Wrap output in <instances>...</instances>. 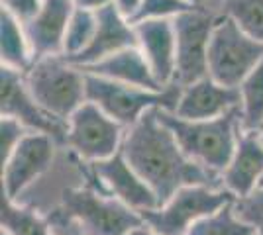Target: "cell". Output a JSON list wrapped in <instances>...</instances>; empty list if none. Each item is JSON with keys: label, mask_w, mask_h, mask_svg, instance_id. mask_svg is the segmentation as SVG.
<instances>
[{"label": "cell", "mask_w": 263, "mask_h": 235, "mask_svg": "<svg viewBox=\"0 0 263 235\" xmlns=\"http://www.w3.org/2000/svg\"><path fill=\"white\" fill-rule=\"evenodd\" d=\"M33 51L28 34L10 14L0 12V67L12 69L18 73H28L33 65Z\"/></svg>", "instance_id": "d6986e66"}, {"label": "cell", "mask_w": 263, "mask_h": 235, "mask_svg": "<svg viewBox=\"0 0 263 235\" xmlns=\"http://www.w3.org/2000/svg\"><path fill=\"white\" fill-rule=\"evenodd\" d=\"M200 2H202V4H212V6H218L220 4V0H200ZM220 10V8H218Z\"/></svg>", "instance_id": "d6a6232c"}, {"label": "cell", "mask_w": 263, "mask_h": 235, "mask_svg": "<svg viewBox=\"0 0 263 235\" xmlns=\"http://www.w3.org/2000/svg\"><path fill=\"white\" fill-rule=\"evenodd\" d=\"M193 2H195V4H202V2H200V0H193Z\"/></svg>", "instance_id": "836d02e7"}, {"label": "cell", "mask_w": 263, "mask_h": 235, "mask_svg": "<svg viewBox=\"0 0 263 235\" xmlns=\"http://www.w3.org/2000/svg\"><path fill=\"white\" fill-rule=\"evenodd\" d=\"M122 153L130 167L154 190L159 206L185 186H222L218 175L197 165L183 153L173 132L161 122L159 110L147 112L140 122L126 130Z\"/></svg>", "instance_id": "6da1fadb"}, {"label": "cell", "mask_w": 263, "mask_h": 235, "mask_svg": "<svg viewBox=\"0 0 263 235\" xmlns=\"http://www.w3.org/2000/svg\"><path fill=\"white\" fill-rule=\"evenodd\" d=\"M85 165H87L85 177L88 180L87 186L114 196L116 200H120L138 213L154 210L159 206V200L154 190L130 167L122 149L110 159H104L99 163H85Z\"/></svg>", "instance_id": "8fae6325"}, {"label": "cell", "mask_w": 263, "mask_h": 235, "mask_svg": "<svg viewBox=\"0 0 263 235\" xmlns=\"http://www.w3.org/2000/svg\"><path fill=\"white\" fill-rule=\"evenodd\" d=\"M24 80L35 102L63 122H69L87 102L85 73L63 55L35 59L28 73H24Z\"/></svg>", "instance_id": "277c9868"}, {"label": "cell", "mask_w": 263, "mask_h": 235, "mask_svg": "<svg viewBox=\"0 0 263 235\" xmlns=\"http://www.w3.org/2000/svg\"><path fill=\"white\" fill-rule=\"evenodd\" d=\"M112 6L120 12L124 18H128L132 22L136 18L138 10H140V6H142V0H112Z\"/></svg>", "instance_id": "f1b7e54d"}, {"label": "cell", "mask_w": 263, "mask_h": 235, "mask_svg": "<svg viewBox=\"0 0 263 235\" xmlns=\"http://www.w3.org/2000/svg\"><path fill=\"white\" fill-rule=\"evenodd\" d=\"M0 2H2V12L10 14L20 24H28L40 12L44 0H0Z\"/></svg>", "instance_id": "83f0119b"}, {"label": "cell", "mask_w": 263, "mask_h": 235, "mask_svg": "<svg viewBox=\"0 0 263 235\" xmlns=\"http://www.w3.org/2000/svg\"><path fill=\"white\" fill-rule=\"evenodd\" d=\"M159 118L173 132L183 153L218 177L228 167L243 132L240 110L212 120H183L173 112L159 110Z\"/></svg>", "instance_id": "7a4b0ae2"}, {"label": "cell", "mask_w": 263, "mask_h": 235, "mask_svg": "<svg viewBox=\"0 0 263 235\" xmlns=\"http://www.w3.org/2000/svg\"><path fill=\"white\" fill-rule=\"evenodd\" d=\"M193 0H142V6L132 24L149 22V20H175L183 12L195 8Z\"/></svg>", "instance_id": "d4e9b609"}, {"label": "cell", "mask_w": 263, "mask_h": 235, "mask_svg": "<svg viewBox=\"0 0 263 235\" xmlns=\"http://www.w3.org/2000/svg\"><path fill=\"white\" fill-rule=\"evenodd\" d=\"M186 235H255V231L236 216L234 204H230L220 212L200 220Z\"/></svg>", "instance_id": "cb8c5ba5"}, {"label": "cell", "mask_w": 263, "mask_h": 235, "mask_svg": "<svg viewBox=\"0 0 263 235\" xmlns=\"http://www.w3.org/2000/svg\"><path fill=\"white\" fill-rule=\"evenodd\" d=\"M85 77H87V100L97 104L102 112L122 123L126 130L140 122L152 110L175 112L183 89L175 82L163 90H149L114 82L87 73Z\"/></svg>", "instance_id": "5b68a950"}, {"label": "cell", "mask_w": 263, "mask_h": 235, "mask_svg": "<svg viewBox=\"0 0 263 235\" xmlns=\"http://www.w3.org/2000/svg\"><path fill=\"white\" fill-rule=\"evenodd\" d=\"M95 30H97V12L77 8L69 22L65 39H63V57L73 59L81 55L92 41Z\"/></svg>", "instance_id": "603a6c76"}, {"label": "cell", "mask_w": 263, "mask_h": 235, "mask_svg": "<svg viewBox=\"0 0 263 235\" xmlns=\"http://www.w3.org/2000/svg\"><path fill=\"white\" fill-rule=\"evenodd\" d=\"M234 212L241 222L253 227L255 235H263V190L257 188L250 196L234 200Z\"/></svg>", "instance_id": "484cf974"}, {"label": "cell", "mask_w": 263, "mask_h": 235, "mask_svg": "<svg viewBox=\"0 0 263 235\" xmlns=\"http://www.w3.org/2000/svg\"><path fill=\"white\" fill-rule=\"evenodd\" d=\"M73 2H75V6L81 8V10H90V12H99L112 4V0H73Z\"/></svg>", "instance_id": "f546056e"}, {"label": "cell", "mask_w": 263, "mask_h": 235, "mask_svg": "<svg viewBox=\"0 0 263 235\" xmlns=\"http://www.w3.org/2000/svg\"><path fill=\"white\" fill-rule=\"evenodd\" d=\"M218 18V6L197 4L173 20L177 39L175 82L179 87H186L209 77L210 37Z\"/></svg>", "instance_id": "ba28073f"}, {"label": "cell", "mask_w": 263, "mask_h": 235, "mask_svg": "<svg viewBox=\"0 0 263 235\" xmlns=\"http://www.w3.org/2000/svg\"><path fill=\"white\" fill-rule=\"evenodd\" d=\"M259 188L263 190V179H261V182H259Z\"/></svg>", "instance_id": "e575fe53"}, {"label": "cell", "mask_w": 263, "mask_h": 235, "mask_svg": "<svg viewBox=\"0 0 263 235\" xmlns=\"http://www.w3.org/2000/svg\"><path fill=\"white\" fill-rule=\"evenodd\" d=\"M2 235H55L53 224L47 216L37 213L32 206H24L2 196L0 204Z\"/></svg>", "instance_id": "ffe728a7"}, {"label": "cell", "mask_w": 263, "mask_h": 235, "mask_svg": "<svg viewBox=\"0 0 263 235\" xmlns=\"http://www.w3.org/2000/svg\"><path fill=\"white\" fill-rule=\"evenodd\" d=\"M240 110V90L204 77L181 89L175 116L183 120H212Z\"/></svg>", "instance_id": "5bb4252c"}, {"label": "cell", "mask_w": 263, "mask_h": 235, "mask_svg": "<svg viewBox=\"0 0 263 235\" xmlns=\"http://www.w3.org/2000/svg\"><path fill=\"white\" fill-rule=\"evenodd\" d=\"M26 134H28V130L18 120L2 116V120H0V161L2 163L12 155V151L18 147Z\"/></svg>", "instance_id": "4316f807"}, {"label": "cell", "mask_w": 263, "mask_h": 235, "mask_svg": "<svg viewBox=\"0 0 263 235\" xmlns=\"http://www.w3.org/2000/svg\"><path fill=\"white\" fill-rule=\"evenodd\" d=\"M138 49L145 57L161 89L175 84L177 73V39L173 20H149L134 24Z\"/></svg>", "instance_id": "4fadbf2b"}, {"label": "cell", "mask_w": 263, "mask_h": 235, "mask_svg": "<svg viewBox=\"0 0 263 235\" xmlns=\"http://www.w3.org/2000/svg\"><path fill=\"white\" fill-rule=\"evenodd\" d=\"M218 8L241 32L263 44V0H220Z\"/></svg>", "instance_id": "7402d4cb"}, {"label": "cell", "mask_w": 263, "mask_h": 235, "mask_svg": "<svg viewBox=\"0 0 263 235\" xmlns=\"http://www.w3.org/2000/svg\"><path fill=\"white\" fill-rule=\"evenodd\" d=\"M0 114L18 120L28 132L49 135L59 147H65L69 123L35 102L26 87L24 73L0 67Z\"/></svg>", "instance_id": "30bf717a"}, {"label": "cell", "mask_w": 263, "mask_h": 235, "mask_svg": "<svg viewBox=\"0 0 263 235\" xmlns=\"http://www.w3.org/2000/svg\"><path fill=\"white\" fill-rule=\"evenodd\" d=\"M53 225L71 224L81 235H128L143 225L142 216L92 186L65 188L61 206L47 216Z\"/></svg>", "instance_id": "3957f363"}, {"label": "cell", "mask_w": 263, "mask_h": 235, "mask_svg": "<svg viewBox=\"0 0 263 235\" xmlns=\"http://www.w3.org/2000/svg\"><path fill=\"white\" fill-rule=\"evenodd\" d=\"M128 47H138L136 28L128 18H124L120 12L110 4L97 12V30H95L90 45L81 55L67 59V61L75 67L85 69L114 55V53H120Z\"/></svg>", "instance_id": "9a60e30c"}, {"label": "cell", "mask_w": 263, "mask_h": 235, "mask_svg": "<svg viewBox=\"0 0 263 235\" xmlns=\"http://www.w3.org/2000/svg\"><path fill=\"white\" fill-rule=\"evenodd\" d=\"M65 147L83 163H99L122 149L126 127L104 114L97 104L85 102L69 118Z\"/></svg>", "instance_id": "9c48e42d"}, {"label": "cell", "mask_w": 263, "mask_h": 235, "mask_svg": "<svg viewBox=\"0 0 263 235\" xmlns=\"http://www.w3.org/2000/svg\"><path fill=\"white\" fill-rule=\"evenodd\" d=\"M263 179V141L259 132H241L228 167L222 170V188L238 200L259 188Z\"/></svg>", "instance_id": "e0dca14e"}, {"label": "cell", "mask_w": 263, "mask_h": 235, "mask_svg": "<svg viewBox=\"0 0 263 235\" xmlns=\"http://www.w3.org/2000/svg\"><path fill=\"white\" fill-rule=\"evenodd\" d=\"M259 135H261V141H263V130H261V132H259Z\"/></svg>", "instance_id": "d590c367"}, {"label": "cell", "mask_w": 263, "mask_h": 235, "mask_svg": "<svg viewBox=\"0 0 263 235\" xmlns=\"http://www.w3.org/2000/svg\"><path fill=\"white\" fill-rule=\"evenodd\" d=\"M240 114L243 132L263 130V59L240 84Z\"/></svg>", "instance_id": "44dd1931"}, {"label": "cell", "mask_w": 263, "mask_h": 235, "mask_svg": "<svg viewBox=\"0 0 263 235\" xmlns=\"http://www.w3.org/2000/svg\"><path fill=\"white\" fill-rule=\"evenodd\" d=\"M81 71L87 73V75L108 78V80L130 84V87L163 90L159 87V82L155 80L145 57L142 55V51L138 47H128L120 53H114V55L106 57V59H102V61L90 65V67L81 69Z\"/></svg>", "instance_id": "ac0fdd59"}, {"label": "cell", "mask_w": 263, "mask_h": 235, "mask_svg": "<svg viewBox=\"0 0 263 235\" xmlns=\"http://www.w3.org/2000/svg\"><path fill=\"white\" fill-rule=\"evenodd\" d=\"M263 59V44L241 32L240 26L220 14L210 37L209 77L224 87L240 89L243 78Z\"/></svg>", "instance_id": "52a82bcc"}, {"label": "cell", "mask_w": 263, "mask_h": 235, "mask_svg": "<svg viewBox=\"0 0 263 235\" xmlns=\"http://www.w3.org/2000/svg\"><path fill=\"white\" fill-rule=\"evenodd\" d=\"M128 235H159V233H155L152 227H147V225L143 224V225H140V227H136L134 231H130Z\"/></svg>", "instance_id": "4dcf8cb0"}, {"label": "cell", "mask_w": 263, "mask_h": 235, "mask_svg": "<svg viewBox=\"0 0 263 235\" xmlns=\"http://www.w3.org/2000/svg\"><path fill=\"white\" fill-rule=\"evenodd\" d=\"M53 227H55V225H53ZM61 227H69V229H71V235H81V233H79V231H77V229H75V227L71 225V224H63V225H61Z\"/></svg>", "instance_id": "1f68e13d"}, {"label": "cell", "mask_w": 263, "mask_h": 235, "mask_svg": "<svg viewBox=\"0 0 263 235\" xmlns=\"http://www.w3.org/2000/svg\"><path fill=\"white\" fill-rule=\"evenodd\" d=\"M234 196L222 186L193 184L177 190L154 210L142 212L143 224L159 235H186L200 220L234 204Z\"/></svg>", "instance_id": "8992f818"}, {"label": "cell", "mask_w": 263, "mask_h": 235, "mask_svg": "<svg viewBox=\"0 0 263 235\" xmlns=\"http://www.w3.org/2000/svg\"><path fill=\"white\" fill-rule=\"evenodd\" d=\"M57 147L49 135L33 132L24 135L12 155L2 163V196L18 202V196L51 167Z\"/></svg>", "instance_id": "7c38bea8"}, {"label": "cell", "mask_w": 263, "mask_h": 235, "mask_svg": "<svg viewBox=\"0 0 263 235\" xmlns=\"http://www.w3.org/2000/svg\"><path fill=\"white\" fill-rule=\"evenodd\" d=\"M77 10L73 0H44L33 20L24 24L32 45L33 59L63 55V39L67 28Z\"/></svg>", "instance_id": "2e32d148"}]
</instances>
